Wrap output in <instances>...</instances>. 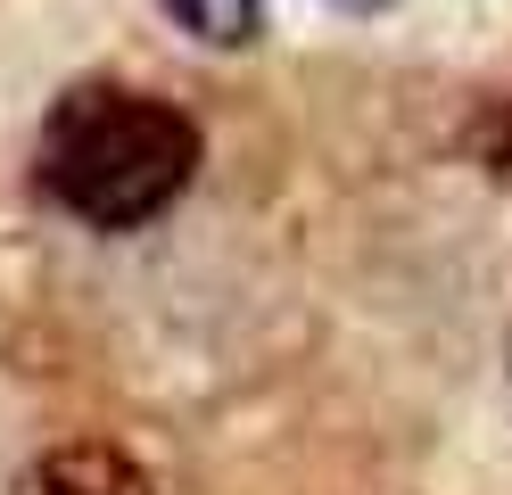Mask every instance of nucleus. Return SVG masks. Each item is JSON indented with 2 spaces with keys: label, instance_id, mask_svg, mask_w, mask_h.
Returning a JSON list of instances; mask_svg holds the SVG:
<instances>
[{
  "label": "nucleus",
  "instance_id": "1",
  "mask_svg": "<svg viewBox=\"0 0 512 495\" xmlns=\"http://www.w3.org/2000/svg\"><path fill=\"white\" fill-rule=\"evenodd\" d=\"M190 174H199V124L174 99L116 91V83L58 99L34 157L42 198L91 231H141L190 190Z\"/></svg>",
  "mask_w": 512,
  "mask_h": 495
},
{
  "label": "nucleus",
  "instance_id": "2",
  "mask_svg": "<svg viewBox=\"0 0 512 495\" xmlns=\"http://www.w3.org/2000/svg\"><path fill=\"white\" fill-rule=\"evenodd\" d=\"M9 495H157V487H149V471H141L124 446H108V438H75V446L42 454Z\"/></svg>",
  "mask_w": 512,
  "mask_h": 495
},
{
  "label": "nucleus",
  "instance_id": "3",
  "mask_svg": "<svg viewBox=\"0 0 512 495\" xmlns=\"http://www.w3.org/2000/svg\"><path fill=\"white\" fill-rule=\"evenodd\" d=\"M182 33H199L207 50H240L256 42V25H265V0H166Z\"/></svg>",
  "mask_w": 512,
  "mask_h": 495
},
{
  "label": "nucleus",
  "instance_id": "4",
  "mask_svg": "<svg viewBox=\"0 0 512 495\" xmlns=\"http://www.w3.org/2000/svg\"><path fill=\"white\" fill-rule=\"evenodd\" d=\"M471 157H479V174L512 182V91L479 108V124H471Z\"/></svg>",
  "mask_w": 512,
  "mask_h": 495
},
{
  "label": "nucleus",
  "instance_id": "5",
  "mask_svg": "<svg viewBox=\"0 0 512 495\" xmlns=\"http://www.w3.org/2000/svg\"><path fill=\"white\" fill-rule=\"evenodd\" d=\"M347 9H372V0H347Z\"/></svg>",
  "mask_w": 512,
  "mask_h": 495
}]
</instances>
